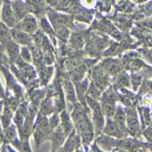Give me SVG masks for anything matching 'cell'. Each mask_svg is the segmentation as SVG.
<instances>
[{"mask_svg":"<svg viewBox=\"0 0 152 152\" xmlns=\"http://www.w3.org/2000/svg\"><path fill=\"white\" fill-rule=\"evenodd\" d=\"M6 44H7V50H8L9 56H10L12 58H16L17 55L20 54V48H18L17 44L13 42V41H7Z\"/></svg>","mask_w":152,"mask_h":152,"instance_id":"cell-6","label":"cell"},{"mask_svg":"<svg viewBox=\"0 0 152 152\" xmlns=\"http://www.w3.org/2000/svg\"><path fill=\"white\" fill-rule=\"evenodd\" d=\"M119 81H120L124 86H127V85H128V78H126V76H122V77H120Z\"/></svg>","mask_w":152,"mask_h":152,"instance_id":"cell-28","label":"cell"},{"mask_svg":"<svg viewBox=\"0 0 152 152\" xmlns=\"http://www.w3.org/2000/svg\"><path fill=\"white\" fill-rule=\"evenodd\" d=\"M87 84H88V83H87V80H85V81L83 83V84L79 85V91H80V93H84V91H86V87H87Z\"/></svg>","mask_w":152,"mask_h":152,"instance_id":"cell-25","label":"cell"},{"mask_svg":"<svg viewBox=\"0 0 152 152\" xmlns=\"http://www.w3.org/2000/svg\"><path fill=\"white\" fill-rule=\"evenodd\" d=\"M84 2H85V5L86 6H93L94 5V2H95V0H84Z\"/></svg>","mask_w":152,"mask_h":152,"instance_id":"cell-29","label":"cell"},{"mask_svg":"<svg viewBox=\"0 0 152 152\" xmlns=\"http://www.w3.org/2000/svg\"><path fill=\"white\" fill-rule=\"evenodd\" d=\"M66 94H68V99L70 101H75V91H73V87H72V85L68 83L66 84Z\"/></svg>","mask_w":152,"mask_h":152,"instance_id":"cell-21","label":"cell"},{"mask_svg":"<svg viewBox=\"0 0 152 152\" xmlns=\"http://www.w3.org/2000/svg\"><path fill=\"white\" fill-rule=\"evenodd\" d=\"M133 79H134V86L137 87V86H138V83H140V77H134Z\"/></svg>","mask_w":152,"mask_h":152,"instance_id":"cell-30","label":"cell"},{"mask_svg":"<svg viewBox=\"0 0 152 152\" xmlns=\"http://www.w3.org/2000/svg\"><path fill=\"white\" fill-rule=\"evenodd\" d=\"M115 122L118 124V126L122 128L124 127V124H125V114L122 113V111L119 109L117 111V114H115Z\"/></svg>","mask_w":152,"mask_h":152,"instance_id":"cell-16","label":"cell"},{"mask_svg":"<svg viewBox=\"0 0 152 152\" xmlns=\"http://www.w3.org/2000/svg\"><path fill=\"white\" fill-rule=\"evenodd\" d=\"M22 72L26 77H29V78L34 76V70H33V68H31L30 65H28V64H24L22 66Z\"/></svg>","mask_w":152,"mask_h":152,"instance_id":"cell-19","label":"cell"},{"mask_svg":"<svg viewBox=\"0 0 152 152\" xmlns=\"http://www.w3.org/2000/svg\"><path fill=\"white\" fill-rule=\"evenodd\" d=\"M13 39L15 40L16 42L18 44H22V45H28L31 42V37L26 33V32H23V31H18V30H12L10 32Z\"/></svg>","mask_w":152,"mask_h":152,"instance_id":"cell-3","label":"cell"},{"mask_svg":"<svg viewBox=\"0 0 152 152\" xmlns=\"http://www.w3.org/2000/svg\"><path fill=\"white\" fill-rule=\"evenodd\" d=\"M21 26H22V29L25 31V32H28V33H33V32L36 31V29H37L36 18L32 17V16H26V17H24Z\"/></svg>","mask_w":152,"mask_h":152,"instance_id":"cell-4","label":"cell"},{"mask_svg":"<svg viewBox=\"0 0 152 152\" xmlns=\"http://www.w3.org/2000/svg\"><path fill=\"white\" fill-rule=\"evenodd\" d=\"M21 55H22V58L25 62L31 61V52H30V49H28V48H22Z\"/></svg>","mask_w":152,"mask_h":152,"instance_id":"cell-22","label":"cell"},{"mask_svg":"<svg viewBox=\"0 0 152 152\" xmlns=\"http://www.w3.org/2000/svg\"><path fill=\"white\" fill-rule=\"evenodd\" d=\"M1 111H2V104H0V113H1Z\"/></svg>","mask_w":152,"mask_h":152,"instance_id":"cell-32","label":"cell"},{"mask_svg":"<svg viewBox=\"0 0 152 152\" xmlns=\"http://www.w3.org/2000/svg\"><path fill=\"white\" fill-rule=\"evenodd\" d=\"M12 114V112H10V110H8V109H6L5 110V112H4V115H2V125L5 126V127H8V125H9V122H10V115Z\"/></svg>","mask_w":152,"mask_h":152,"instance_id":"cell-18","label":"cell"},{"mask_svg":"<svg viewBox=\"0 0 152 152\" xmlns=\"http://www.w3.org/2000/svg\"><path fill=\"white\" fill-rule=\"evenodd\" d=\"M104 112L107 114V117H112L114 114V107L113 104H111V103H104Z\"/></svg>","mask_w":152,"mask_h":152,"instance_id":"cell-20","label":"cell"},{"mask_svg":"<svg viewBox=\"0 0 152 152\" xmlns=\"http://www.w3.org/2000/svg\"><path fill=\"white\" fill-rule=\"evenodd\" d=\"M94 124L96 126V130L99 132L103 127V117L101 114V111H95V115H94Z\"/></svg>","mask_w":152,"mask_h":152,"instance_id":"cell-8","label":"cell"},{"mask_svg":"<svg viewBox=\"0 0 152 152\" xmlns=\"http://www.w3.org/2000/svg\"><path fill=\"white\" fill-rule=\"evenodd\" d=\"M0 94H1V95H2V91H1V87H0Z\"/></svg>","mask_w":152,"mask_h":152,"instance_id":"cell-33","label":"cell"},{"mask_svg":"<svg viewBox=\"0 0 152 152\" xmlns=\"http://www.w3.org/2000/svg\"><path fill=\"white\" fill-rule=\"evenodd\" d=\"M12 9L14 12V15H15V18L18 21V20H22L25 17V14H26V6L25 4L23 2L22 0H15L13 1L12 4Z\"/></svg>","mask_w":152,"mask_h":152,"instance_id":"cell-2","label":"cell"},{"mask_svg":"<svg viewBox=\"0 0 152 152\" xmlns=\"http://www.w3.org/2000/svg\"><path fill=\"white\" fill-rule=\"evenodd\" d=\"M1 15H2V20H4V22L6 23V25H8V26H14L15 25V15H14V12H13V9H12L9 4H5L4 5Z\"/></svg>","mask_w":152,"mask_h":152,"instance_id":"cell-1","label":"cell"},{"mask_svg":"<svg viewBox=\"0 0 152 152\" xmlns=\"http://www.w3.org/2000/svg\"><path fill=\"white\" fill-rule=\"evenodd\" d=\"M41 111L44 114H48L53 111V104H52V101L48 99H46L45 102L42 103V107H41Z\"/></svg>","mask_w":152,"mask_h":152,"instance_id":"cell-12","label":"cell"},{"mask_svg":"<svg viewBox=\"0 0 152 152\" xmlns=\"http://www.w3.org/2000/svg\"><path fill=\"white\" fill-rule=\"evenodd\" d=\"M54 138H55V142H56V144L60 145L63 143V138H64V132L62 128H57L56 132H55V134H54Z\"/></svg>","mask_w":152,"mask_h":152,"instance_id":"cell-14","label":"cell"},{"mask_svg":"<svg viewBox=\"0 0 152 152\" xmlns=\"http://www.w3.org/2000/svg\"><path fill=\"white\" fill-rule=\"evenodd\" d=\"M77 144H78V138L75 135H71V137L69 138L68 143L65 145V150H73Z\"/></svg>","mask_w":152,"mask_h":152,"instance_id":"cell-15","label":"cell"},{"mask_svg":"<svg viewBox=\"0 0 152 152\" xmlns=\"http://www.w3.org/2000/svg\"><path fill=\"white\" fill-rule=\"evenodd\" d=\"M107 70L110 73H115L117 71H119V65H118V63H115V62L110 61V62H107Z\"/></svg>","mask_w":152,"mask_h":152,"instance_id":"cell-17","label":"cell"},{"mask_svg":"<svg viewBox=\"0 0 152 152\" xmlns=\"http://www.w3.org/2000/svg\"><path fill=\"white\" fill-rule=\"evenodd\" d=\"M15 137V130L13 127H8L7 130H6V138H7L8 141H10V140H13Z\"/></svg>","mask_w":152,"mask_h":152,"instance_id":"cell-24","label":"cell"},{"mask_svg":"<svg viewBox=\"0 0 152 152\" xmlns=\"http://www.w3.org/2000/svg\"><path fill=\"white\" fill-rule=\"evenodd\" d=\"M41 26H42V29L46 31V32H48V33H50V34H53V30H52V28H50V25L47 23L45 18H42L41 20Z\"/></svg>","mask_w":152,"mask_h":152,"instance_id":"cell-23","label":"cell"},{"mask_svg":"<svg viewBox=\"0 0 152 152\" xmlns=\"http://www.w3.org/2000/svg\"><path fill=\"white\" fill-rule=\"evenodd\" d=\"M56 34H57L61 39H63V40H66V39L69 38V36H70L69 30L65 28V26H63V25L56 28Z\"/></svg>","mask_w":152,"mask_h":152,"instance_id":"cell-9","label":"cell"},{"mask_svg":"<svg viewBox=\"0 0 152 152\" xmlns=\"http://www.w3.org/2000/svg\"><path fill=\"white\" fill-rule=\"evenodd\" d=\"M71 45L76 48H80L83 46V37L80 34H73L71 38Z\"/></svg>","mask_w":152,"mask_h":152,"instance_id":"cell-13","label":"cell"},{"mask_svg":"<svg viewBox=\"0 0 152 152\" xmlns=\"http://www.w3.org/2000/svg\"><path fill=\"white\" fill-rule=\"evenodd\" d=\"M50 6H55L56 4H57V0H46Z\"/></svg>","mask_w":152,"mask_h":152,"instance_id":"cell-31","label":"cell"},{"mask_svg":"<svg viewBox=\"0 0 152 152\" xmlns=\"http://www.w3.org/2000/svg\"><path fill=\"white\" fill-rule=\"evenodd\" d=\"M10 32L8 31L7 26L2 23H0V39L4 40V41H8L9 38H10Z\"/></svg>","mask_w":152,"mask_h":152,"instance_id":"cell-7","label":"cell"},{"mask_svg":"<svg viewBox=\"0 0 152 152\" xmlns=\"http://www.w3.org/2000/svg\"><path fill=\"white\" fill-rule=\"evenodd\" d=\"M50 124H52V126H53V127L57 126V125H58V118H57L56 115H54L53 118L50 119Z\"/></svg>","mask_w":152,"mask_h":152,"instance_id":"cell-27","label":"cell"},{"mask_svg":"<svg viewBox=\"0 0 152 152\" xmlns=\"http://www.w3.org/2000/svg\"><path fill=\"white\" fill-rule=\"evenodd\" d=\"M9 104H10V107L14 110V109H16L17 107V104H18V102H17V99H13L9 101Z\"/></svg>","mask_w":152,"mask_h":152,"instance_id":"cell-26","label":"cell"},{"mask_svg":"<svg viewBox=\"0 0 152 152\" xmlns=\"http://www.w3.org/2000/svg\"><path fill=\"white\" fill-rule=\"evenodd\" d=\"M119 126L117 122H113L112 120H107V127H105V133L107 135H115V136H120L121 132L119 130Z\"/></svg>","mask_w":152,"mask_h":152,"instance_id":"cell-5","label":"cell"},{"mask_svg":"<svg viewBox=\"0 0 152 152\" xmlns=\"http://www.w3.org/2000/svg\"><path fill=\"white\" fill-rule=\"evenodd\" d=\"M88 94H89V97L94 99H97L99 97V89L96 88V86L94 84H91L88 87Z\"/></svg>","mask_w":152,"mask_h":152,"instance_id":"cell-11","label":"cell"},{"mask_svg":"<svg viewBox=\"0 0 152 152\" xmlns=\"http://www.w3.org/2000/svg\"><path fill=\"white\" fill-rule=\"evenodd\" d=\"M62 122H63L64 130L65 132H70L71 128H72V125H71V121H70V117L66 114V112H63L62 113Z\"/></svg>","mask_w":152,"mask_h":152,"instance_id":"cell-10","label":"cell"}]
</instances>
